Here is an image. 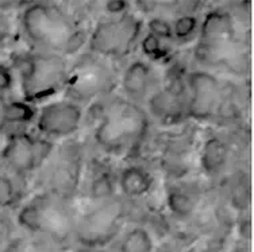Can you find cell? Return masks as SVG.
Masks as SVG:
<instances>
[{
	"label": "cell",
	"instance_id": "44dd1931",
	"mask_svg": "<svg viewBox=\"0 0 254 252\" xmlns=\"http://www.w3.org/2000/svg\"><path fill=\"white\" fill-rule=\"evenodd\" d=\"M37 107L25 100H8L7 104V126L11 128H25L34 123L37 117Z\"/></svg>",
	"mask_w": 254,
	"mask_h": 252
},
{
	"label": "cell",
	"instance_id": "484cf974",
	"mask_svg": "<svg viewBox=\"0 0 254 252\" xmlns=\"http://www.w3.org/2000/svg\"><path fill=\"white\" fill-rule=\"evenodd\" d=\"M147 33L154 35L157 38L165 42H172L173 41V33H172V22L165 19L162 16H156L152 18L147 23Z\"/></svg>",
	"mask_w": 254,
	"mask_h": 252
},
{
	"label": "cell",
	"instance_id": "9c48e42d",
	"mask_svg": "<svg viewBox=\"0 0 254 252\" xmlns=\"http://www.w3.org/2000/svg\"><path fill=\"white\" fill-rule=\"evenodd\" d=\"M143 22L131 11L117 15H103L89 29L87 51L111 62L131 55L141 42Z\"/></svg>",
	"mask_w": 254,
	"mask_h": 252
},
{
	"label": "cell",
	"instance_id": "6da1fadb",
	"mask_svg": "<svg viewBox=\"0 0 254 252\" xmlns=\"http://www.w3.org/2000/svg\"><path fill=\"white\" fill-rule=\"evenodd\" d=\"M91 142L104 155L131 158L142 150L152 131V119L142 105L113 96L93 104Z\"/></svg>",
	"mask_w": 254,
	"mask_h": 252
},
{
	"label": "cell",
	"instance_id": "8992f818",
	"mask_svg": "<svg viewBox=\"0 0 254 252\" xmlns=\"http://www.w3.org/2000/svg\"><path fill=\"white\" fill-rule=\"evenodd\" d=\"M119 83V74L114 62L85 51L69 61L68 76L64 85V99L80 104L92 105L113 96Z\"/></svg>",
	"mask_w": 254,
	"mask_h": 252
},
{
	"label": "cell",
	"instance_id": "30bf717a",
	"mask_svg": "<svg viewBox=\"0 0 254 252\" xmlns=\"http://www.w3.org/2000/svg\"><path fill=\"white\" fill-rule=\"evenodd\" d=\"M56 143L25 128L11 130L0 152L1 167L25 181L38 171L49 160Z\"/></svg>",
	"mask_w": 254,
	"mask_h": 252
},
{
	"label": "cell",
	"instance_id": "d4e9b609",
	"mask_svg": "<svg viewBox=\"0 0 254 252\" xmlns=\"http://www.w3.org/2000/svg\"><path fill=\"white\" fill-rule=\"evenodd\" d=\"M18 227L12 218L0 210V252H4L10 243L16 238Z\"/></svg>",
	"mask_w": 254,
	"mask_h": 252
},
{
	"label": "cell",
	"instance_id": "7402d4cb",
	"mask_svg": "<svg viewBox=\"0 0 254 252\" xmlns=\"http://www.w3.org/2000/svg\"><path fill=\"white\" fill-rule=\"evenodd\" d=\"M4 252H66L56 247L52 243L44 239L34 238L29 235H16V238L10 243Z\"/></svg>",
	"mask_w": 254,
	"mask_h": 252
},
{
	"label": "cell",
	"instance_id": "7a4b0ae2",
	"mask_svg": "<svg viewBox=\"0 0 254 252\" xmlns=\"http://www.w3.org/2000/svg\"><path fill=\"white\" fill-rule=\"evenodd\" d=\"M22 34L33 50L57 54L65 58L83 53L89 29L73 12V5L33 1L20 11Z\"/></svg>",
	"mask_w": 254,
	"mask_h": 252
},
{
	"label": "cell",
	"instance_id": "4316f807",
	"mask_svg": "<svg viewBox=\"0 0 254 252\" xmlns=\"http://www.w3.org/2000/svg\"><path fill=\"white\" fill-rule=\"evenodd\" d=\"M15 84V74L11 66L0 62V95L10 92Z\"/></svg>",
	"mask_w": 254,
	"mask_h": 252
},
{
	"label": "cell",
	"instance_id": "9a60e30c",
	"mask_svg": "<svg viewBox=\"0 0 254 252\" xmlns=\"http://www.w3.org/2000/svg\"><path fill=\"white\" fill-rule=\"evenodd\" d=\"M233 143L222 134H210L201 143L199 163L201 173L211 181L222 180L233 167Z\"/></svg>",
	"mask_w": 254,
	"mask_h": 252
},
{
	"label": "cell",
	"instance_id": "d6986e66",
	"mask_svg": "<svg viewBox=\"0 0 254 252\" xmlns=\"http://www.w3.org/2000/svg\"><path fill=\"white\" fill-rule=\"evenodd\" d=\"M117 242L115 252H154L156 248L152 231L142 224L123 229Z\"/></svg>",
	"mask_w": 254,
	"mask_h": 252
},
{
	"label": "cell",
	"instance_id": "ffe728a7",
	"mask_svg": "<svg viewBox=\"0 0 254 252\" xmlns=\"http://www.w3.org/2000/svg\"><path fill=\"white\" fill-rule=\"evenodd\" d=\"M25 184V181L0 167V210L1 212L18 208L16 205H19L20 199L23 196Z\"/></svg>",
	"mask_w": 254,
	"mask_h": 252
},
{
	"label": "cell",
	"instance_id": "4fadbf2b",
	"mask_svg": "<svg viewBox=\"0 0 254 252\" xmlns=\"http://www.w3.org/2000/svg\"><path fill=\"white\" fill-rule=\"evenodd\" d=\"M143 107L152 121L164 126H176L187 120L186 74L176 73L165 83H160Z\"/></svg>",
	"mask_w": 254,
	"mask_h": 252
},
{
	"label": "cell",
	"instance_id": "5bb4252c",
	"mask_svg": "<svg viewBox=\"0 0 254 252\" xmlns=\"http://www.w3.org/2000/svg\"><path fill=\"white\" fill-rule=\"evenodd\" d=\"M118 85L121 87V96L143 107L147 99L160 85V80L157 77L156 69L149 61L132 59L119 74Z\"/></svg>",
	"mask_w": 254,
	"mask_h": 252
},
{
	"label": "cell",
	"instance_id": "83f0119b",
	"mask_svg": "<svg viewBox=\"0 0 254 252\" xmlns=\"http://www.w3.org/2000/svg\"><path fill=\"white\" fill-rule=\"evenodd\" d=\"M11 35V22L5 12L4 4H0V46L7 42Z\"/></svg>",
	"mask_w": 254,
	"mask_h": 252
},
{
	"label": "cell",
	"instance_id": "52a82bcc",
	"mask_svg": "<svg viewBox=\"0 0 254 252\" xmlns=\"http://www.w3.org/2000/svg\"><path fill=\"white\" fill-rule=\"evenodd\" d=\"M132 202L119 194L113 199L93 204L77 216L74 248L104 250L118 240L131 217Z\"/></svg>",
	"mask_w": 254,
	"mask_h": 252
},
{
	"label": "cell",
	"instance_id": "3957f363",
	"mask_svg": "<svg viewBox=\"0 0 254 252\" xmlns=\"http://www.w3.org/2000/svg\"><path fill=\"white\" fill-rule=\"evenodd\" d=\"M248 42L238 31L233 11L214 8L205 12L197 30L193 58L201 69H220L245 76L250 66Z\"/></svg>",
	"mask_w": 254,
	"mask_h": 252
},
{
	"label": "cell",
	"instance_id": "8fae6325",
	"mask_svg": "<svg viewBox=\"0 0 254 252\" xmlns=\"http://www.w3.org/2000/svg\"><path fill=\"white\" fill-rule=\"evenodd\" d=\"M226 83L205 69H193L186 74L187 119L195 121L216 120Z\"/></svg>",
	"mask_w": 254,
	"mask_h": 252
},
{
	"label": "cell",
	"instance_id": "7c38bea8",
	"mask_svg": "<svg viewBox=\"0 0 254 252\" xmlns=\"http://www.w3.org/2000/svg\"><path fill=\"white\" fill-rule=\"evenodd\" d=\"M85 117L84 107L68 99L44 104L37 112L35 130L48 141H66L81 128Z\"/></svg>",
	"mask_w": 254,
	"mask_h": 252
},
{
	"label": "cell",
	"instance_id": "e0dca14e",
	"mask_svg": "<svg viewBox=\"0 0 254 252\" xmlns=\"http://www.w3.org/2000/svg\"><path fill=\"white\" fill-rule=\"evenodd\" d=\"M201 202V190L192 184L171 185L166 193V205L169 213L179 223L188 224Z\"/></svg>",
	"mask_w": 254,
	"mask_h": 252
},
{
	"label": "cell",
	"instance_id": "f546056e",
	"mask_svg": "<svg viewBox=\"0 0 254 252\" xmlns=\"http://www.w3.org/2000/svg\"><path fill=\"white\" fill-rule=\"evenodd\" d=\"M230 252H250V247H249V243H245V242H238L235 243V246L233 247V250Z\"/></svg>",
	"mask_w": 254,
	"mask_h": 252
},
{
	"label": "cell",
	"instance_id": "ac0fdd59",
	"mask_svg": "<svg viewBox=\"0 0 254 252\" xmlns=\"http://www.w3.org/2000/svg\"><path fill=\"white\" fill-rule=\"evenodd\" d=\"M87 194L93 204H98L118 196L117 174L107 166H96L87 185Z\"/></svg>",
	"mask_w": 254,
	"mask_h": 252
},
{
	"label": "cell",
	"instance_id": "277c9868",
	"mask_svg": "<svg viewBox=\"0 0 254 252\" xmlns=\"http://www.w3.org/2000/svg\"><path fill=\"white\" fill-rule=\"evenodd\" d=\"M73 202H68L46 192H39L19 206L15 217L22 233L44 239L64 251L74 248L77 214Z\"/></svg>",
	"mask_w": 254,
	"mask_h": 252
},
{
	"label": "cell",
	"instance_id": "5b68a950",
	"mask_svg": "<svg viewBox=\"0 0 254 252\" xmlns=\"http://www.w3.org/2000/svg\"><path fill=\"white\" fill-rule=\"evenodd\" d=\"M11 69L19 81L22 100L35 105L63 92L68 76L69 59L30 49L12 54Z\"/></svg>",
	"mask_w": 254,
	"mask_h": 252
},
{
	"label": "cell",
	"instance_id": "603a6c76",
	"mask_svg": "<svg viewBox=\"0 0 254 252\" xmlns=\"http://www.w3.org/2000/svg\"><path fill=\"white\" fill-rule=\"evenodd\" d=\"M200 20L195 14L177 15L176 19L172 22L173 41L176 42H188L193 35L197 34Z\"/></svg>",
	"mask_w": 254,
	"mask_h": 252
},
{
	"label": "cell",
	"instance_id": "2e32d148",
	"mask_svg": "<svg viewBox=\"0 0 254 252\" xmlns=\"http://www.w3.org/2000/svg\"><path fill=\"white\" fill-rule=\"evenodd\" d=\"M118 194L130 202L146 197L154 188V177L147 167L139 163L125 166L117 174Z\"/></svg>",
	"mask_w": 254,
	"mask_h": 252
},
{
	"label": "cell",
	"instance_id": "f1b7e54d",
	"mask_svg": "<svg viewBox=\"0 0 254 252\" xmlns=\"http://www.w3.org/2000/svg\"><path fill=\"white\" fill-rule=\"evenodd\" d=\"M7 104L8 100L5 95H0V134L8 131L7 126Z\"/></svg>",
	"mask_w": 254,
	"mask_h": 252
},
{
	"label": "cell",
	"instance_id": "ba28073f",
	"mask_svg": "<svg viewBox=\"0 0 254 252\" xmlns=\"http://www.w3.org/2000/svg\"><path fill=\"white\" fill-rule=\"evenodd\" d=\"M85 146L77 139H66L56 145L49 160L38 171L39 192L73 202L81 189L87 162Z\"/></svg>",
	"mask_w": 254,
	"mask_h": 252
},
{
	"label": "cell",
	"instance_id": "cb8c5ba5",
	"mask_svg": "<svg viewBox=\"0 0 254 252\" xmlns=\"http://www.w3.org/2000/svg\"><path fill=\"white\" fill-rule=\"evenodd\" d=\"M139 46H141L142 51L147 58L153 59V61H162V59L168 58V55L171 53L168 42L161 41L160 38H157L149 33L142 35Z\"/></svg>",
	"mask_w": 254,
	"mask_h": 252
}]
</instances>
